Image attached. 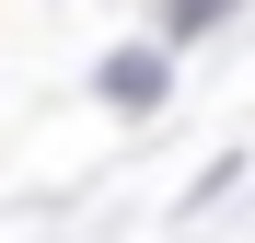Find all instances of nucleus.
<instances>
[{
    "mask_svg": "<svg viewBox=\"0 0 255 243\" xmlns=\"http://www.w3.org/2000/svg\"><path fill=\"white\" fill-rule=\"evenodd\" d=\"M244 12V0H174V12H162V47H186V35H221Z\"/></svg>",
    "mask_w": 255,
    "mask_h": 243,
    "instance_id": "2",
    "label": "nucleus"
},
{
    "mask_svg": "<svg viewBox=\"0 0 255 243\" xmlns=\"http://www.w3.org/2000/svg\"><path fill=\"white\" fill-rule=\"evenodd\" d=\"M93 93H105L116 116H151L162 93H174V47H162V35H139V47H116V58L93 70Z\"/></svg>",
    "mask_w": 255,
    "mask_h": 243,
    "instance_id": "1",
    "label": "nucleus"
}]
</instances>
